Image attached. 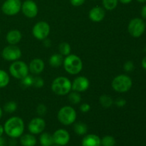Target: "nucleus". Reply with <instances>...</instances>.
<instances>
[{
  "mask_svg": "<svg viewBox=\"0 0 146 146\" xmlns=\"http://www.w3.org/2000/svg\"><path fill=\"white\" fill-rule=\"evenodd\" d=\"M3 126L4 133L11 138H20L24 131V122L19 116H12L7 119Z\"/></svg>",
  "mask_w": 146,
  "mask_h": 146,
  "instance_id": "1",
  "label": "nucleus"
},
{
  "mask_svg": "<svg viewBox=\"0 0 146 146\" xmlns=\"http://www.w3.org/2000/svg\"><path fill=\"white\" fill-rule=\"evenodd\" d=\"M63 66L68 74L71 75H77L83 69V61L76 54H69L65 56Z\"/></svg>",
  "mask_w": 146,
  "mask_h": 146,
  "instance_id": "2",
  "label": "nucleus"
},
{
  "mask_svg": "<svg viewBox=\"0 0 146 146\" xmlns=\"http://www.w3.org/2000/svg\"><path fill=\"white\" fill-rule=\"evenodd\" d=\"M72 82L66 76L56 77L51 84V90L57 96H66L71 91Z\"/></svg>",
  "mask_w": 146,
  "mask_h": 146,
  "instance_id": "3",
  "label": "nucleus"
},
{
  "mask_svg": "<svg viewBox=\"0 0 146 146\" xmlns=\"http://www.w3.org/2000/svg\"><path fill=\"white\" fill-rule=\"evenodd\" d=\"M133 81L131 77L125 74H120L113 79L111 86L115 92L126 93L131 90Z\"/></svg>",
  "mask_w": 146,
  "mask_h": 146,
  "instance_id": "4",
  "label": "nucleus"
},
{
  "mask_svg": "<svg viewBox=\"0 0 146 146\" xmlns=\"http://www.w3.org/2000/svg\"><path fill=\"white\" fill-rule=\"evenodd\" d=\"M77 113L76 110L71 106L61 107L57 113L58 121L64 125H71L76 120Z\"/></svg>",
  "mask_w": 146,
  "mask_h": 146,
  "instance_id": "5",
  "label": "nucleus"
},
{
  "mask_svg": "<svg viewBox=\"0 0 146 146\" xmlns=\"http://www.w3.org/2000/svg\"><path fill=\"white\" fill-rule=\"evenodd\" d=\"M9 71L11 76L14 78L21 80L28 75L29 70V66L24 61L17 60L11 63L9 68Z\"/></svg>",
  "mask_w": 146,
  "mask_h": 146,
  "instance_id": "6",
  "label": "nucleus"
},
{
  "mask_svg": "<svg viewBox=\"0 0 146 146\" xmlns=\"http://www.w3.org/2000/svg\"><path fill=\"white\" fill-rule=\"evenodd\" d=\"M51 32L50 25L44 21H38L34 24L32 28V34L35 38L39 41H43L48 38Z\"/></svg>",
  "mask_w": 146,
  "mask_h": 146,
  "instance_id": "7",
  "label": "nucleus"
},
{
  "mask_svg": "<svg viewBox=\"0 0 146 146\" xmlns=\"http://www.w3.org/2000/svg\"><path fill=\"white\" fill-rule=\"evenodd\" d=\"M145 23L141 18H134L130 21L128 26V33L135 38H138L145 31Z\"/></svg>",
  "mask_w": 146,
  "mask_h": 146,
  "instance_id": "8",
  "label": "nucleus"
},
{
  "mask_svg": "<svg viewBox=\"0 0 146 146\" xmlns=\"http://www.w3.org/2000/svg\"><path fill=\"white\" fill-rule=\"evenodd\" d=\"M22 56L21 50L17 45H8L3 48L1 57L7 61H15L19 60Z\"/></svg>",
  "mask_w": 146,
  "mask_h": 146,
  "instance_id": "9",
  "label": "nucleus"
},
{
  "mask_svg": "<svg viewBox=\"0 0 146 146\" xmlns=\"http://www.w3.org/2000/svg\"><path fill=\"white\" fill-rule=\"evenodd\" d=\"M21 0H6L1 6V11L7 16H14L21 9Z\"/></svg>",
  "mask_w": 146,
  "mask_h": 146,
  "instance_id": "10",
  "label": "nucleus"
},
{
  "mask_svg": "<svg viewBox=\"0 0 146 146\" xmlns=\"http://www.w3.org/2000/svg\"><path fill=\"white\" fill-rule=\"evenodd\" d=\"M21 11L26 17L29 19L35 18L38 12L36 3L33 0H26L21 4Z\"/></svg>",
  "mask_w": 146,
  "mask_h": 146,
  "instance_id": "11",
  "label": "nucleus"
},
{
  "mask_svg": "<svg viewBox=\"0 0 146 146\" xmlns=\"http://www.w3.org/2000/svg\"><path fill=\"white\" fill-rule=\"evenodd\" d=\"M46 128V121L41 117H36L32 118L29 123L28 130L30 133L38 135L44 132Z\"/></svg>",
  "mask_w": 146,
  "mask_h": 146,
  "instance_id": "12",
  "label": "nucleus"
},
{
  "mask_svg": "<svg viewBox=\"0 0 146 146\" xmlns=\"http://www.w3.org/2000/svg\"><path fill=\"white\" fill-rule=\"evenodd\" d=\"M90 86V81L88 78L83 76L76 77L71 84V91L81 93L87 91Z\"/></svg>",
  "mask_w": 146,
  "mask_h": 146,
  "instance_id": "13",
  "label": "nucleus"
},
{
  "mask_svg": "<svg viewBox=\"0 0 146 146\" xmlns=\"http://www.w3.org/2000/svg\"><path fill=\"white\" fill-rule=\"evenodd\" d=\"M54 143L57 145L64 146L69 143L70 141V134L66 130L60 128L56 130L53 134Z\"/></svg>",
  "mask_w": 146,
  "mask_h": 146,
  "instance_id": "14",
  "label": "nucleus"
},
{
  "mask_svg": "<svg viewBox=\"0 0 146 146\" xmlns=\"http://www.w3.org/2000/svg\"><path fill=\"white\" fill-rule=\"evenodd\" d=\"M28 66L29 72L35 76H38L41 74L45 68L44 61L39 58H36L31 60Z\"/></svg>",
  "mask_w": 146,
  "mask_h": 146,
  "instance_id": "15",
  "label": "nucleus"
},
{
  "mask_svg": "<svg viewBox=\"0 0 146 146\" xmlns=\"http://www.w3.org/2000/svg\"><path fill=\"white\" fill-rule=\"evenodd\" d=\"M106 16V9L101 7H94L90 10L88 17L93 22H101Z\"/></svg>",
  "mask_w": 146,
  "mask_h": 146,
  "instance_id": "16",
  "label": "nucleus"
},
{
  "mask_svg": "<svg viewBox=\"0 0 146 146\" xmlns=\"http://www.w3.org/2000/svg\"><path fill=\"white\" fill-rule=\"evenodd\" d=\"M22 38V34L19 30L13 29L8 31L6 36V40L10 45H17L21 41Z\"/></svg>",
  "mask_w": 146,
  "mask_h": 146,
  "instance_id": "17",
  "label": "nucleus"
},
{
  "mask_svg": "<svg viewBox=\"0 0 146 146\" xmlns=\"http://www.w3.org/2000/svg\"><path fill=\"white\" fill-rule=\"evenodd\" d=\"M82 146H101V139L96 134H88L81 141Z\"/></svg>",
  "mask_w": 146,
  "mask_h": 146,
  "instance_id": "18",
  "label": "nucleus"
},
{
  "mask_svg": "<svg viewBox=\"0 0 146 146\" xmlns=\"http://www.w3.org/2000/svg\"><path fill=\"white\" fill-rule=\"evenodd\" d=\"M20 143L23 146H35L36 145V138L33 134L27 133L21 135L20 137Z\"/></svg>",
  "mask_w": 146,
  "mask_h": 146,
  "instance_id": "19",
  "label": "nucleus"
},
{
  "mask_svg": "<svg viewBox=\"0 0 146 146\" xmlns=\"http://www.w3.org/2000/svg\"><path fill=\"white\" fill-rule=\"evenodd\" d=\"M64 59V56L59 53L58 54H54L51 56V57L48 59V64L52 68H59L61 66L63 65Z\"/></svg>",
  "mask_w": 146,
  "mask_h": 146,
  "instance_id": "20",
  "label": "nucleus"
},
{
  "mask_svg": "<svg viewBox=\"0 0 146 146\" xmlns=\"http://www.w3.org/2000/svg\"><path fill=\"white\" fill-rule=\"evenodd\" d=\"M39 141L41 145L51 146L54 143L53 135L47 132L41 133L39 138Z\"/></svg>",
  "mask_w": 146,
  "mask_h": 146,
  "instance_id": "21",
  "label": "nucleus"
},
{
  "mask_svg": "<svg viewBox=\"0 0 146 146\" xmlns=\"http://www.w3.org/2000/svg\"><path fill=\"white\" fill-rule=\"evenodd\" d=\"M74 131L78 135H84L88 132V126L84 122L75 123L74 125Z\"/></svg>",
  "mask_w": 146,
  "mask_h": 146,
  "instance_id": "22",
  "label": "nucleus"
},
{
  "mask_svg": "<svg viewBox=\"0 0 146 146\" xmlns=\"http://www.w3.org/2000/svg\"><path fill=\"white\" fill-rule=\"evenodd\" d=\"M99 103L104 108H109L114 104V101L110 96L104 94L99 97Z\"/></svg>",
  "mask_w": 146,
  "mask_h": 146,
  "instance_id": "23",
  "label": "nucleus"
},
{
  "mask_svg": "<svg viewBox=\"0 0 146 146\" xmlns=\"http://www.w3.org/2000/svg\"><path fill=\"white\" fill-rule=\"evenodd\" d=\"M10 82L9 74L6 71L0 69V88H5Z\"/></svg>",
  "mask_w": 146,
  "mask_h": 146,
  "instance_id": "24",
  "label": "nucleus"
},
{
  "mask_svg": "<svg viewBox=\"0 0 146 146\" xmlns=\"http://www.w3.org/2000/svg\"><path fill=\"white\" fill-rule=\"evenodd\" d=\"M58 52L63 56H66L71 54V47L70 44L67 42H62L58 45Z\"/></svg>",
  "mask_w": 146,
  "mask_h": 146,
  "instance_id": "25",
  "label": "nucleus"
},
{
  "mask_svg": "<svg viewBox=\"0 0 146 146\" xmlns=\"http://www.w3.org/2000/svg\"><path fill=\"white\" fill-rule=\"evenodd\" d=\"M68 99L71 104H73V105H77V104L81 103V96L80 94V93L73 91L72 92L68 94Z\"/></svg>",
  "mask_w": 146,
  "mask_h": 146,
  "instance_id": "26",
  "label": "nucleus"
},
{
  "mask_svg": "<svg viewBox=\"0 0 146 146\" xmlns=\"http://www.w3.org/2000/svg\"><path fill=\"white\" fill-rule=\"evenodd\" d=\"M17 104L14 101H10L6 103L4 105L3 109L7 113H13L17 110Z\"/></svg>",
  "mask_w": 146,
  "mask_h": 146,
  "instance_id": "27",
  "label": "nucleus"
},
{
  "mask_svg": "<svg viewBox=\"0 0 146 146\" xmlns=\"http://www.w3.org/2000/svg\"><path fill=\"white\" fill-rule=\"evenodd\" d=\"M103 6L106 10L112 11L115 9L118 4V0H103Z\"/></svg>",
  "mask_w": 146,
  "mask_h": 146,
  "instance_id": "28",
  "label": "nucleus"
},
{
  "mask_svg": "<svg viewBox=\"0 0 146 146\" xmlns=\"http://www.w3.org/2000/svg\"><path fill=\"white\" fill-rule=\"evenodd\" d=\"M115 140L111 135H106L101 139V145L102 146H115Z\"/></svg>",
  "mask_w": 146,
  "mask_h": 146,
  "instance_id": "29",
  "label": "nucleus"
},
{
  "mask_svg": "<svg viewBox=\"0 0 146 146\" xmlns=\"http://www.w3.org/2000/svg\"><path fill=\"white\" fill-rule=\"evenodd\" d=\"M21 81V86L24 87V88H28V87L31 86H33V82H34V77L32 76L27 75L24 78H23L22 79L20 80Z\"/></svg>",
  "mask_w": 146,
  "mask_h": 146,
  "instance_id": "30",
  "label": "nucleus"
},
{
  "mask_svg": "<svg viewBox=\"0 0 146 146\" xmlns=\"http://www.w3.org/2000/svg\"><path fill=\"white\" fill-rule=\"evenodd\" d=\"M44 86V81L41 76H36L35 77H34L33 86H34L35 88H42Z\"/></svg>",
  "mask_w": 146,
  "mask_h": 146,
  "instance_id": "31",
  "label": "nucleus"
},
{
  "mask_svg": "<svg viewBox=\"0 0 146 146\" xmlns=\"http://www.w3.org/2000/svg\"><path fill=\"white\" fill-rule=\"evenodd\" d=\"M36 111L37 114L38 115H40V116H44L47 113V107L44 104H38L37 106Z\"/></svg>",
  "mask_w": 146,
  "mask_h": 146,
  "instance_id": "32",
  "label": "nucleus"
},
{
  "mask_svg": "<svg viewBox=\"0 0 146 146\" xmlns=\"http://www.w3.org/2000/svg\"><path fill=\"white\" fill-rule=\"evenodd\" d=\"M135 66L133 61H128L123 64V69L125 72H131L134 70Z\"/></svg>",
  "mask_w": 146,
  "mask_h": 146,
  "instance_id": "33",
  "label": "nucleus"
},
{
  "mask_svg": "<svg viewBox=\"0 0 146 146\" xmlns=\"http://www.w3.org/2000/svg\"><path fill=\"white\" fill-rule=\"evenodd\" d=\"M114 104L118 108H123L126 105V100L123 98H118L114 101Z\"/></svg>",
  "mask_w": 146,
  "mask_h": 146,
  "instance_id": "34",
  "label": "nucleus"
},
{
  "mask_svg": "<svg viewBox=\"0 0 146 146\" xmlns=\"http://www.w3.org/2000/svg\"><path fill=\"white\" fill-rule=\"evenodd\" d=\"M91 110V106L87 103H84L80 106V111L84 113H86Z\"/></svg>",
  "mask_w": 146,
  "mask_h": 146,
  "instance_id": "35",
  "label": "nucleus"
},
{
  "mask_svg": "<svg viewBox=\"0 0 146 146\" xmlns=\"http://www.w3.org/2000/svg\"><path fill=\"white\" fill-rule=\"evenodd\" d=\"M86 0H70V3L74 7H80L85 3Z\"/></svg>",
  "mask_w": 146,
  "mask_h": 146,
  "instance_id": "36",
  "label": "nucleus"
},
{
  "mask_svg": "<svg viewBox=\"0 0 146 146\" xmlns=\"http://www.w3.org/2000/svg\"><path fill=\"white\" fill-rule=\"evenodd\" d=\"M43 44H44V46L46 47V48H48V47L51 46V41L48 38L43 40Z\"/></svg>",
  "mask_w": 146,
  "mask_h": 146,
  "instance_id": "37",
  "label": "nucleus"
},
{
  "mask_svg": "<svg viewBox=\"0 0 146 146\" xmlns=\"http://www.w3.org/2000/svg\"><path fill=\"white\" fill-rule=\"evenodd\" d=\"M141 16L143 19H146V4L142 7L141 9Z\"/></svg>",
  "mask_w": 146,
  "mask_h": 146,
  "instance_id": "38",
  "label": "nucleus"
},
{
  "mask_svg": "<svg viewBox=\"0 0 146 146\" xmlns=\"http://www.w3.org/2000/svg\"><path fill=\"white\" fill-rule=\"evenodd\" d=\"M141 65H142L143 68L146 70V56L143 58L142 61H141Z\"/></svg>",
  "mask_w": 146,
  "mask_h": 146,
  "instance_id": "39",
  "label": "nucleus"
},
{
  "mask_svg": "<svg viewBox=\"0 0 146 146\" xmlns=\"http://www.w3.org/2000/svg\"><path fill=\"white\" fill-rule=\"evenodd\" d=\"M118 1L123 4H128L129 3H131L133 0H118Z\"/></svg>",
  "mask_w": 146,
  "mask_h": 146,
  "instance_id": "40",
  "label": "nucleus"
},
{
  "mask_svg": "<svg viewBox=\"0 0 146 146\" xmlns=\"http://www.w3.org/2000/svg\"><path fill=\"white\" fill-rule=\"evenodd\" d=\"M4 126H3V125H1V124H0V137L2 136V135L4 134Z\"/></svg>",
  "mask_w": 146,
  "mask_h": 146,
  "instance_id": "41",
  "label": "nucleus"
},
{
  "mask_svg": "<svg viewBox=\"0 0 146 146\" xmlns=\"http://www.w3.org/2000/svg\"><path fill=\"white\" fill-rule=\"evenodd\" d=\"M5 143V140L2 138V137H0V145H4Z\"/></svg>",
  "mask_w": 146,
  "mask_h": 146,
  "instance_id": "42",
  "label": "nucleus"
},
{
  "mask_svg": "<svg viewBox=\"0 0 146 146\" xmlns=\"http://www.w3.org/2000/svg\"><path fill=\"white\" fill-rule=\"evenodd\" d=\"M2 115H3V110L1 109V108L0 107V119H1V117H2Z\"/></svg>",
  "mask_w": 146,
  "mask_h": 146,
  "instance_id": "43",
  "label": "nucleus"
},
{
  "mask_svg": "<svg viewBox=\"0 0 146 146\" xmlns=\"http://www.w3.org/2000/svg\"><path fill=\"white\" fill-rule=\"evenodd\" d=\"M136 1H138V2H140V3H145V2H146V0H136Z\"/></svg>",
  "mask_w": 146,
  "mask_h": 146,
  "instance_id": "44",
  "label": "nucleus"
},
{
  "mask_svg": "<svg viewBox=\"0 0 146 146\" xmlns=\"http://www.w3.org/2000/svg\"><path fill=\"white\" fill-rule=\"evenodd\" d=\"M0 146H5L4 145H0Z\"/></svg>",
  "mask_w": 146,
  "mask_h": 146,
  "instance_id": "45",
  "label": "nucleus"
},
{
  "mask_svg": "<svg viewBox=\"0 0 146 146\" xmlns=\"http://www.w3.org/2000/svg\"><path fill=\"white\" fill-rule=\"evenodd\" d=\"M56 146H60V145H56Z\"/></svg>",
  "mask_w": 146,
  "mask_h": 146,
  "instance_id": "46",
  "label": "nucleus"
},
{
  "mask_svg": "<svg viewBox=\"0 0 146 146\" xmlns=\"http://www.w3.org/2000/svg\"><path fill=\"white\" fill-rule=\"evenodd\" d=\"M145 27H146V23H145Z\"/></svg>",
  "mask_w": 146,
  "mask_h": 146,
  "instance_id": "47",
  "label": "nucleus"
},
{
  "mask_svg": "<svg viewBox=\"0 0 146 146\" xmlns=\"http://www.w3.org/2000/svg\"><path fill=\"white\" fill-rule=\"evenodd\" d=\"M41 146H46V145H41Z\"/></svg>",
  "mask_w": 146,
  "mask_h": 146,
  "instance_id": "48",
  "label": "nucleus"
}]
</instances>
